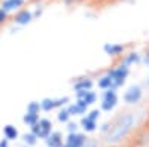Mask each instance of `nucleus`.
<instances>
[{
  "instance_id": "nucleus-16",
  "label": "nucleus",
  "mask_w": 149,
  "mask_h": 147,
  "mask_svg": "<svg viewBox=\"0 0 149 147\" xmlns=\"http://www.w3.org/2000/svg\"><path fill=\"white\" fill-rule=\"evenodd\" d=\"M67 107H69V110H70L72 116H82V115H86V112H88V107L84 106V104L79 103V101L70 103V104H67Z\"/></svg>"
},
{
  "instance_id": "nucleus-29",
  "label": "nucleus",
  "mask_w": 149,
  "mask_h": 147,
  "mask_svg": "<svg viewBox=\"0 0 149 147\" xmlns=\"http://www.w3.org/2000/svg\"><path fill=\"white\" fill-rule=\"evenodd\" d=\"M98 2H106V0H98Z\"/></svg>"
},
{
  "instance_id": "nucleus-25",
  "label": "nucleus",
  "mask_w": 149,
  "mask_h": 147,
  "mask_svg": "<svg viewBox=\"0 0 149 147\" xmlns=\"http://www.w3.org/2000/svg\"><path fill=\"white\" fill-rule=\"evenodd\" d=\"M142 63H143L146 67H149V49L145 52V55H143V58H142Z\"/></svg>"
},
{
  "instance_id": "nucleus-10",
  "label": "nucleus",
  "mask_w": 149,
  "mask_h": 147,
  "mask_svg": "<svg viewBox=\"0 0 149 147\" xmlns=\"http://www.w3.org/2000/svg\"><path fill=\"white\" fill-rule=\"evenodd\" d=\"M74 95H76V101L82 103V104H84V106H86V107H91L93 104H95V103H97V94H95L93 89L74 92Z\"/></svg>"
},
{
  "instance_id": "nucleus-26",
  "label": "nucleus",
  "mask_w": 149,
  "mask_h": 147,
  "mask_svg": "<svg viewBox=\"0 0 149 147\" xmlns=\"http://www.w3.org/2000/svg\"><path fill=\"white\" fill-rule=\"evenodd\" d=\"M9 143H10V141H9L8 138L3 137L2 140H0V147H9Z\"/></svg>"
},
{
  "instance_id": "nucleus-1",
  "label": "nucleus",
  "mask_w": 149,
  "mask_h": 147,
  "mask_svg": "<svg viewBox=\"0 0 149 147\" xmlns=\"http://www.w3.org/2000/svg\"><path fill=\"white\" fill-rule=\"evenodd\" d=\"M136 125V117L133 113L119 115L112 124H109L107 131L104 132V140L107 144H118L125 138L133 126Z\"/></svg>"
},
{
  "instance_id": "nucleus-8",
  "label": "nucleus",
  "mask_w": 149,
  "mask_h": 147,
  "mask_svg": "<svg viewBox=\"0 0 149 147\" xmlns=\"http://www.w3.org/2000/svg\"><path fill=\"white\" fill-rule=\"evenodd\" d=\"M86 140L88 138L84 132H69L64 138V147H84Z\"/></svg>"
},
{
  "instance_id": "nucleus-28",
  "label": "nucleus",
  "mask_w": 149,
  "mask_h": 147,
  "mask_svg": "<svg viewBox=\"0 0 149 147\" xmlns=\"http://www.w3.org/2000/svg\"><path fill=\"white\" fill-rule=\"evenodd\" d=\"M146 85H148V86H149V77H148V80H146Z\"/></svg>"
},
{
  "instance_id": "nucleus-12",
  "label": "nucleus",
  "mask_w": 149,
  "mask_h": 147,
  "mask_svg": "<svg viewBox=\"0 0 149 147\" xmlns=\"http://www.w3.org/2000/svg\"><path fill=\"white\" fill-rule=\"evenodd\" d=\"M45 144L48 147H64V138L60 131H52L45 138Z\"/></svg>"
},
{
  "instance_id": "nucleus-13",
  "label": "nucleus",
  "mask_w": 149,
  "mask_h": 147,
  "mask_svg": "<svg viewBox=\"0 0 149 147\" xmlns=\"http://www.w3.org/2000/svg\"><path fill=\"white\" fill-rule=\"evenodd\" d=\"M124 51H125V46L121 43H104L103 46V52L107 57H119L124 54Z\"/></svg>"
},
{
  "instance_id": "nucleus-4",
  "label": "nucleus",
  "mask_w": 149,
  "mask_h": 147,
  "mask_svg": "<svg viewBox=\"0 0 149 147\" xmlns=\"http://www.w3.org/2000/svg\"><path fill=\"white\" fill-rule=\"evenodd\" d=\"M118 94L116 89H104L100 98V110L102 112H112L118 106Z\"/></svg>"
},
{
  "instance_id": "nucleus-19",
  "label": "nucleus",
  "mask_w": 149,
  "mask_h": 147,
  "mask_svg": "<svg viewBox=\"0 0 149 147\" xmlns=\"http://www.w3.org/2000/svg\"><path fill=\"white\" fill-rule=\"evenodd\" d=\"M57 119L61 122V124H67V122H70L72 113H70V110H69L67 106H64V107L60 108V112H58V115H57Z\"/></svg>"
},
{
  "instance_id": "nucleus-22",
  "label": "nucleus",
  "mask_w": 149,
  "mask_h": 147,
  "mask_svg": "<svg viewBox=\"0 0 149 147\" xmlns=\"http://www.w3.org/2000/svg\"><path fill=\"white\" fill-rule=\"evenodd\" d=\"M8 18H9V14H8L5 9L0 8V27H3V24L8 21Z\"/></svg>"
},
{
  "instance_id": "nucleus-2",
  "label": "nucleus",
  "mask_w": 149,
  "mask_h": 147,
  "mask_svg": "<svg viewBox=\"0 0 149 147\" xmlns=\"http://www.w3.org/2000/svg\"><path fill=\"white\" fill-rule=\"evenodd\" d=\"M130 75V67L124 66V64H118L116 67L110 68L106 75H103L98 79L97 85L102 91L104 89H118L122 85H125V80Z\"/></svg>"
},
{
  "instance_id": "nucleus-6",
  "label": "nucleus",
  "mask_w": 149,
  "mask_h": 147,
  "mask_svg": "<svg viewBox=\"0 0 149 147\" xmlns=\"http://www.w3.org/2000/svg\"><path fill=\"white\" fill-rule=\"evenodd\" d=\"M70 101L69 97H58V98H43V100L40 101V106H42V112H52V110L55 108H61L67 106Z\"/></svg>"
},
{
  "instance_id": "nucleus-20",
  "label": "nucleus",
  "mask_w": 149,
  "mask_h": 147,
  "mask_svg": "<svg viewBox=\"0 0 149 147\" xmlns=\"http://www.w3.org/2000/svg\"><path fill=\"white\" fill-rule=\"evenodd\" d=\"M37 141H39V138H37L34 134L30 131V132H27V134H24L22 135V143L26 144L27 147H31V146H34Z\"/></svg>"
},
{
  "instance_id": "nucleus-21",
  "label": "nucleus",
  "mask_w": 149,
  "mask_h": 147,
  "mask_svg": "<svg viewBox=\"0 0 149 147\" xmlns=\"http://www.w3.org/2000/svg\"><path fill=\"white\" fill-rule=\"evenodd\" d=\"M27 112H33V113H40L42 112V106H40V101H30L27 104Z\"/></svg>"
},
{
  "instance_id": "nucleus-15",
  "label": "nucleus",
  "mask_w": 149,
  "mask_h": 147,
  "mask_svg": "<svg viewBox=\"0 0 149 147\" xmlns=\"http://www.w3.org/2000/svg\"><path fill=\"white\" fill-rule=\"evenodd\" d=\"M139 63H142V55L139 52H128V54L124 55L122 59H121V64L127 66V67H131V66L139 64Z\"/></svg>"
},
{
  "instance_id": "nucleus-11",
  "label": "nucleus",
  "mask_w": 149,
  "mask_h": 147,
  "mask_svg": "<svg viewBox=\"0 0 149 147\" xmlns=\"http://www.w3.org/2000/svg\"><path fill=\"white\" fill-rule=\"evenodd\" d=\"M24 5H26V0H2L0 2V8L5 9L8 14H15L24 8Z\"/></svg>"
},
{
  "instance_id": "nucleus-5",
  "label": "nucleus",
  "mask_w": 149,
  "mask_h": 147,
  "mask_svg": "<svg viewBox=\"0 0 149 147\" xmlns=\"http://www.w3.org/2000/svg\"><path fill=\"white\" fill-rule=\"evenodd\" d=\"M30 131H31L39 140H45V138L49 135V134L54 131L52 122L49 120V119L40 117L39 120H37V124H34L33 126H30Z\"/></svg>"
},
{
  "instance_id": "nucleus-14",
  "label": "nucleus",
  "mask_w": 149,
  "mask_h": 147,
  "mask_svg": "<svg viewBox=\"0 0 149 147\" xmlns=\"http://www.w3.org/2000/svg\"><path fill=\"white\" fill-rule=\"evenodd\" d=\"M94 86V80L91 77H79L76 82L73 83V92H79V91H88L93 89Z\"/></svg>"
},
{
  "instance_id": "nucleus-23",
  "label": "nucleus",
  "mask_w": 149,
  "mask_h": 147,
  "mask_svg": "<svg viewBox=\"0 0 149 147\" xmlns=\"http://www.w3.org/2000/svg\"><path fill=\"white\" fill-rule=\"evenodd\" d=\"M67 131L69 132H76L78 131V124L76 122H67Z\"/></svg>"
},
{
  "instance_id": "nucleus-27",
  "label": "nucleus",
  "mask_w": 149,
  "mask_h": 147,
  "mask_svg": "<svg viewBox=\"0 0 149 147\" xmlns=\"http://www.w3.org/2000/svg\"><path fill=\"white\" fill-rule=\"evenodd\" d=\"M60 2H63L64 5H74V3L81 2V0H60Z\"/></svg>"
},
{
  "instance_id": "nucleus-18",
  "label": "nucleus",
  "mask_w": 149,
  "mask_h": 147,
  "mask_svg": "<svg viewBox=\"0 0 149 147\" xmlns=\"http://www.w3.org/2000/svg\"><path fill=\"white\" fill-rule=\"evenodd\" d=\"M40 119L39 113H33V112H27L26 110V115L22 116V122L26 124L27 126H33L34 124H37V120Z\"/></svg>"
},
{
  "instance_id": "nucleus-3",
  "label": "nucleus",
  "mask_w": 149,
  "mask_h": 147,
  "mask_svg": "<svg viewBox=\"0 0 149 147\" xmlns=\"http://www.w3.org/2000/svg\"><path fill=\"white\" fill-rule=\"evenodd\" d=\"M100 115H102V110L98 108H94V110H90V112H86L85 116H82L81 119V128L84 129V132L86 134H91L97 129L98 126V119H100Z\"/></svg>"
},
{
  "instance_id": "nucleus-7",
  "label": "nucleus",
  "mask_w": 149,
  "mask_h": 147,
  "mask_svg": "<svg viewBox=\"0 0 149 147\" xmlns=\"http://www.w3.org/2000/svg\"><path fill=\"white\" fill-rule=\"evenodd\" d=\"M143 97V91L142 88L139 86V85H131V86L124 92V101H125L127 104L133 106V104H137Z\"/></svg>"
},
{
  "instance_id": "nucleus-17",
  "label": "nucleus",
  "mask_w": 149,
  "mask_h": 147,
  "mask_svg": "<svg viewBox=\"0 0 149 147\" xmlns=\"http://www.w3.org/2000/svg\"><path fill=\"white\" fill-rule=\"evenodd\" d=\"M3 137H5V138H8L9 141H14V140H18L19 132H18V129H17L14 125L8 124V125H5V126H3Z\"/></svg>"
},
{
  "instance_id": "nucleus-24",
  "label": "nucleus",
  "mask_w": 149,
  "mask_h": 147,
  "mask_svg": "<svg viewBox=\"0 0 149 147\" xmlns=\"http://www.w3.org/2000/svg\"><path fill=\"white\" fill-rule=\"evenodd\" d=\"M84 147H98V144H97V141L95 140H93V138H88L86 140V143H85V146Z\"/></svg>"
},
{
  "instance_id": "nucleus-9",
  "label": "nucleus",
  "mask_w": 149,
  "mask_h": 147,
  "mask_svg": "<svg viewBox=\"0 0 149 147\" xmlns=\"http://www.w3.org/2000/svg\"><path fill=\"white\" fill-rule=\"evenodd\" d=\"M33 19H34L33 10L31 9H27V8L19 9L18 12H15V15H14V24H17V26H19V27L29 26Z\"/></svg>"
}]
</instances>
